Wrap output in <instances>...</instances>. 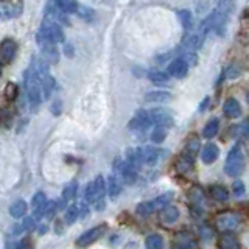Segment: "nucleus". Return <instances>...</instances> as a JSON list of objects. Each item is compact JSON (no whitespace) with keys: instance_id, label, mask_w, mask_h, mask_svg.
<instances>
[{"instance_id":"1","label":"nucleus","mask_w":249,"mask_h":249,"mask_svg":"<svg viewBox=\"0 0 249 249\" xmlns=\"http://www.w3.org/2000/svg\"><path fill=\"white\" fill-rule=\"evenodd\" d=\"M23 86H25V93H27L31 111H36L42 103L44 89H42V83L39 80L36 70L31 66L25 70V73H23Z\"/></svg>"},{"instance_id":"2","label":"nucleus","mask_w":249,"mask_h":249,"mask_svg":"<svg viewBox=\"0 0 249 249\" xmlns=\"http://www.w3.org/2000/svg\"><path fill=\"white\" fill-rule=\"evenodd\" d=\"M246 167V158L245 153L241 150L240 145H235L231 148V151L228 153V158H226V163H224V171L226 175L231 178H237L245 171Z\"/></svg>"},{"instance_id":"3","label":"nucleus","mask_w":249,"mask_h":249,"mask_svg":"<svg viewBox=\"0 0 249 249\" xmlns=\"http://www.w3.org/2000/svg\"><path fill=\"white\" fill-rule=\"evenodd\" d=\"M173 196H175L173 192H167V193H163V195H160V196L154 198L151 201L140 202V204L137 206V209H136V212L140 216H148V215H151L153 212H156V210H162L163 207L170 206V202L173 201Z\"/></svg>"},{"instance_id":"4","label":"nucleus","mask_w":249,"mask_h":249,"mask_svg":"<svg viewBox=\"0 0 249 249\" xmlns=\"http://www.w3.org/2000/svg\"><path fill=\"white\" fill-rule=\"evenodd\" d=\"M36 42L44 54V59L49 62V64H56L59 59V52L56 49V42L52 41L49 36H45L44 33H41V31H37Z\"/></svg>"},{"instance_id":"5","label":"nucleus","mask_w":249,"mask_h":249,"mask_svg":"<svg viewBox=\"0 0 249 249\" xmlns=\"http://www.w3.org/2000/svg\"><path fill=\"white\" fill-rule=\"evenodd\" d=\"M114 170L115 175L120 178V181H124L126 184H134L137 181V170L134 167H131L126 160L115 159L114 162Z\"/></svg>"},{"instance_id":"6","label":"nucleus","mask_w":249,"mask_h":249,"mask_svg":"<svg viewBox=\"0 0 249 249\" xmlns=\"http://www.w3.org/2000/svg\"><path fill=\"white\" fill-rule=\"evenodd\" d=\"M153 119L150 115V111H143V109H140L134 114V117L131 119L128 128L131 131H136V132H142V131H146L150 126H153Z\"/></svg>"},{"instance_id":"7","label":"nucleus","mask_w":249,"mask_h":249,"mask_svg":"<svg viewBox=\"0 0 249 249\" xmlns=\"http://www.w3.org/2000/svg\"><path fill=\"white\" fill-rule=\"evenodd\" d=\"M106 232V224H100V226H95V228H92L89 231H86L83 235L78 237L76 240V246L78 248H88L90 246L92 243H95L98 238L103 237V233Z\"/></svg>"},{"instance_id":"8","label":"nucleus","mask_w":249,"mask_h":249,"mask_svg":"<svg viewBox=\"0 0 249 249\" xmlns=\"http://www.w3.org/2000/svg\"><path fill=\"white\" fill-rule=\"evenodd\" d=\"M39 31L44 33L45 36H49L52 41H54L56 44L66 41V35H64V30H62V25H59V23L53 20H44Z\"/></svg>"},{"instance_id":"9","label":"nucleus","mask_w":249,"mask_h":249,"mask_svg":"<svg viewBox=\"0 0 249 249\" xmlns=\"http://www.w3.org/2000/svg\"><path fill=\"white\" fill-rule=\"evenodd\" d=\"M92 185H93V206L101 212V210H105V195H106V189H107L105 178L97 176L92 181Z\"/></svg>"},{"instance_id":"10","label":"nucleus","mask_w":249,"mask_h":249,"mask_svg":"<svg viewBox=\"0 0 249 249\" xmlns=\"http://www.w3.org/2000/svg\"><path fill=\"white\" fill-rule=\"evenodd\" d=\"M241 223V216L233 212H224L216 216V228L220 231H233Z\"/></svg>"},{"instance_id":"11","label":"nucleus","mask_w":249,"mask_h":249,"mask_svg":"<svg viewBox=\"0 0 249 249\" xmlns=\"http://www.w3.org/2000/svg\"><path fill=\"white\" fill-rule=\"evenodd\" d=\"M16 53H18V44L13 39H3L2 44H0V62H2V66L10 64L16 58Z\"/></svg>"},{"instance_id":"12","label":"nucleus","mask_w":249,"mask_h":249,"mask_svg":"<svg viewBox=\"0 0 249 249\" xmlns=\"http://www.w3.org/2000/svg\"><path fill=\"white\" fill-rule=\"evenodd\" d=\"M150 115H151L154 124H159V126H165V128L173 126V115H171V112L167 111L165 107L151 109Z\"/></svg>"},{"instance_id":"13","label":"nucleus","mask_w":249,"mask_h":249,"mask_svg":"<svg viewBox=\"0 0 249 249\" xmlns=\"http://www.w3.org/2000/svg\"><path fill=\"white\" fill-rule=\"evenodd\" d=\"M189 67H190L189 62L179 56L168 64V75L173 78H184L187 73H189Z\"/></svg>"},{"instance_id":"14","label":"nucleus","mask_w":249,"mask_h":249,"mask_svg":"<svg viewBox=\"0 0 249 249\" xmlns=\"http://www.w3.org/2000/svg\"><path fill=\"white\" fill-rule=\"evenodd\" d=\"M49 201H47V196L44 192H37L33 199H31V207H33V216L35 220H41V218L45 215V209Z\"/></svg>"},{"instance_id":"15","label":"nucleus","mask_w":249,"mask_h":249,"mask_svg":"<svg viewBox=\"0 0 249 249\" xmlns=\"http://www.w3.org/2000/svg\"><path fill=\"white\" fill-rule=\"evenodd\" d=\"M206 35L201 33V31H195V33H187V36L184 37V47L187 50H193L196 52L198 49H201L202 44H204Z\"/></svg>"},{"instance_id":"16","label":"nucleus","mask_w":249,"mask_h":249,"mask_svg":"<svg viewBox=\"0 0 249 249\" xmlns=\"http://www.w3.org/2000/svg\"><path fill=\"white\" fill-rule=\"evenodd\" d=\"M142 150V158H143V163L148 167H153L156 165L160 159H162V154L163 151L158 150V148H153V146H143L140 148Z\"/></svg>"},{"instance_id":"17","label":"nucleus","mask_w":249,"mask_h":249,"mask_svg":"<svg viewBox=\"0 0 249 249\" xmlns=\"http://www.w3.org/2000/svg\"><path fill=\"white\" fill-rule=\"evenodd\" d=\"M223 112L226 117H229V119H238L241 112H243V109H241V105L235 98H229V100H226V103L223 106Z\"/></svg>"},{"instance_id":"18","label":"nucleus","mask_w":249,"mask_h":249,"mask_svg":"<svg viewBox=\"0 0 249 249\" xmlns=\"http://www.w3.org/2000/svg\"><path fill=\"white\" fill-rule=\"evenodd\" d=\"M106 185H107V195H109V198H111V199H117V198H119V195L122 193V189H123L120 178L117 176V175H111V176L107 178Z\"/></svg>"},{"instance_id":"19","label":"nucleus","mask_w":249,"mask_h":249,"mask_svg":"<svg viewBox=\"0 0 249 249\" xmlns=\"http://www.w3.org/2000/svg\"><path fill=\"white\" fill-rule=\"evenodd\" d=\"M159 216H160V221H162L163 224H175V223L179 220V209L170 204V206L163 207V209L160 210Z\"/></svg>"},{"instance_id":"20","label":"nucleus","mask_w":249,"mask_h":249,"mask_svg":"<svg viewBox=\"0 0 249 249\" xmlns=\"http://www.w3.org/2000/svg\"><path fill=\"white\" fill-rule=\"evenodd\" d=\"M218 158H220V148H218L215 143H207L204 148H202L201 153V159L204 163H213Z\"/></svg>"},{"instance_id":"21","label":"nucleus","mask_w":249,"mask_h":249,"mask_svg":"<svg viewBox=\"0 0 249 249\" xmlns=\"http://www.w3.org/2000/svg\"><path fill=\"white\" fill-rule=\"evenodd\" d=\"M126 162L131 167H134L136 170H140V167L145 165L143 158H142V150H140V148H131V150H128Z\"/></svg>"},{"instance_id":"22","label":"nucleus","mask_w":249,"mask_h":249,"mask_svg":"<svg viewBox=\"0 0 249 249\" xmlns=\"http://www.w3.org/2000/svg\"><path fill=\"white\" fill-rule=\"evenodd\" d=\"M218 243H220V249H243L240 240L235 235H232V233H224V235H221Z\"/></svg>"},{"instance_id":"23","label":"nucleus","mask_w":249,"mask_h":249,"mask_svg":"<svg viewBox=\"0 0 249 249\" xmlns=\"http://www.w3.org/2000/svg\"><path fill=\"white\" fill-rule=\"evenodd\" d=\"M171 100V95L165 90H153L145 95V101L148 103H168Z\"/></svg>"},{"instance_id":"24","label":"nucleus","mask_w":249,"mask_h":249,"mask_svg":"<svg viewBox=\"0 0 249 249\" xmlns=\"http://www.w3.org/2000/svg\"><path fill=\"white\" fill-rule=\"evenodd\" d=\"M54 6H56L58 10H61L62 13H66V14L78 13V8H80V5H78L76 0H54Z\"/></svg>"},{"instance_id":"25","label":"nucleus","mask_w":249,"mask_h":249,"mask_svg":"<svg viewBox=\"0 0 249 249\" xmlns=\"http://www.w3.org/2000/svg\"><path fill=\"white\" fill-rule=\"evenodd\" d=\"M20 13H22V3L20 2H16V3H10V5H3L2 6V16H3V19L18 18Z\"/></svg>"},{"instance_id":"26","label":"nucleus","mask_w":249,"mask_h":249,"mask_svg":"<svg viewBox=\"0 0 249 249\" xmlns=\"http://www.w3.org/2000/svg\"><path fill=\"white\" fill-rule=\"evenodd\" d=\"M218 131H220V120H218V119H210L206 123L204 129H202V136H204L206 139H213L218 134Z\"/></svg>"},{"instance_id":"27","label":"nucleus","mask_w":249,"mask_h":249,"mask_svg":"<svg viewBox=\"0 0 249 249\" xmlns=\"http://www.w3.org/2000/svg\"><path fill=\"white\" fill-rule=\"evenodd\" d=\"M210 196H212L213 199H216V201H220V202H226L229 199V192H228L226 187L216 184V185L210 187Z\"/></svg>"},{"instance_id":"28","label":"nucleus","mask_w":249,"mask_h":249,"mask_svg":"<svg viewBox=\"0 0 249 249\" xmlns=\"http://www.w3.org/2000/svg\"><path fill=\"white\" fill-rule=\"evenodd\" d=\"M176 168L179 173H189V171L193 168V158H190V156H187V154H182L176 162Z\"/></svg>"},{"instance_id":"29","label":"nucleus","mask_w":249,"mask_h":249,"mask_svg":"<svg viewBox=\"0 0 249 249\" xmlns=\"http://www.w3.org/2000/svg\"><path fill=\"white\" fill-rule=\"evenodd\" d=\"M178 16H179V20H181L184 30L187 33H190L192 28H193V16L189 10H181L178 11Z\"/></svg>"},{"instance_id":"30","label":"nucleus","mask_w":249,"mask_h":249,"mask_svg":"<svg viewBox=\"0 0 249 249\" xmlns=\"http://www.w3.org/2000/svg\"><path fill=\"white\" fill-rule=\"evenodd\" d=\"M168 128L165 126H159V124H154V128L151 131V142L154 143H162L163 140L167 139V134H168Z\"/></svg>"},{"instance_id":"31","label":"nucleus","mask_w":249,"mask_h":249,"mask_svg":"<svg viewBox=\"0 0 249 249\" xmlns=\"http://www.w3.org/2000/svg\"><path fill=\"white\" fill-rule=\"evenodd\" d=\"M145 249H163V238L158 233H151L145 240Z\"/></svg>"},{"instance_id":"32","label":"nucleus","mask_w":249,"mask_h":249,"mask_svg":"<svg viewBox=\"0 0 249 249\" xmlns=\"http://www.w3.org/2000/svg\"><path fill=\"white\" fill-rule=\"evenodd\" d=\"M27 213V202L25 201H16L11 204L10 207V215L14 218H22L23 215Z\"/></svg>"},{"instance_id":"33","label":"nucleus","mask_w":249,"mask_h":249,"mask_svg":"<svg viewBox=\"0 0 249 249\" xmlns=\"http://www.w3.org/2000/svg\"><path fill=\"white\" fill-rule=\"evenodd\" d=\"M198 150H199V140H198V137L192 136L189 140H187V143H185V151H184V154L190 156V158L195 159V156L198 154Z\"/></svg>"},{"instance_id":"34","label":"nucleus","mask_w":249,"mask_h":249,"mask_svg":"<svg viewBox=\"0 0 249 249\" xmlns=\"http://www.w3.org/2000/svg\"><path fill=\"white\" fill-rule=\"evenodd\" d=\"M196 245H195V241L187 237V235H179L175 241V246L171 249H195Z\"/></svg>"},{"instance_id":"35","label":"nucleus","mask_w":249,"mask_h":249,"mask_svg":"<svg viewBox=\"0 0 249 249\" xmlns=\"http://www.w3.org/2000/svg\"><path fill=\"white\" fill-rule=\"evenodd\" d=\"M146 75L154 84H167L168 83V73L162 72V70H150Z\"/></svg>"},{"instance_id":"36","label":"nucleus","mask_w":249,"mask_h":249,"mask_svg":"<svg viewBox=\"0 0 249 249\" xmlns=\"http://www.w3.org/2000/svg\"><path fill=\"white\" fill-rule=\"evenodd\" d=\"M80 206H76V204H70L66 210V216H64V220H66V224H73L76 220H78V216H80Z\"/></svg>"},{"instance_id":"37","label":"nucleus","mask_w":249,"mask_h":249,"mask_svg":"<svg viewBox=\"0 0 249 249\" xmlns=\"http://www.w3.org/2000/svg\"><path fill=\"white\" fill-rule=\"evenodd\" d=\"M76 190H78V182H76V181L67 184V185L64 187V190H62V198H64L66 201L73 199V198H75V195H76Z\"/></svg>"},{"instance_id":"38","label":"nucleus","mask_w":249,"mask_h":249,"mask_svg":"<svg viewBox=\"0 0 249 249\" xmlns=\"http://www.w3.org/2000/svg\"><path fill=\"white\" fill-rule=\"evenodd\" d=\"M58 210H59L58 201H49V204H47V209H45V218L47 220H53V218L56 216Z\"/></svg>"},{"instance_id":"39","label":"nucleus","mask_w":249,"mask_h":249,"mask_svg":"<svg viewBox=\"0 0 249 249\" xmlns=\"http://www.w3.org/2000/svg\"><path fill=\"white\" fill-rule=\"evenodd\" d=\"M18 95H19L18 84H16V83H10V84L6 86V89H5V97H6V100L13 101V100L18 98Z\"/></svg>"},{"instance_id":"40","label":"nucleus","mask_w":249,"mask_h":249,"mask_svg":"<svg viewBox=\"0 0 249 249\" xmlns=\"http://www.w3.org/2000/svg\"><path fill=\"white\" fill-rule=\"evenodd\" d=\"M36 228V220H35V216H27V218H23V221L20 224V229L23 232H30V231H33Z\"/></svg>"},{"instance_id":"41","label":"nucleus","mask_w":249,"mask_h":249,"mask_svg":"<svg viewBox=\"0 0 249 249\" xmlns=\"http://www.w3.org/2000/svg\"><path fill=\"white\" fill-rule=\"evenodd\" d=\"M78 16H80L81 19H86V20H92L93 16H95V13H93V10H90V8L88 6H80L78 8Z\"/></svg>"},{"instance_id":"42","label":"nucleus","mask_w":249,"mask_h":249,"mask_svg":"<svg viewBox=\"0 0 249 249\" xmlns=\"http://www.w3.org/2000/svg\"><path fill=\"white\" fill-rule=\"evenodd\" d=\"M190 198L193 199L195 206H196V207H199V204L202 202V199H204V196H202V192H201L199 189H193V190L190 192Z\"/></svg>"},{"instance_id":"43","label":"nucleus","mask_w":249,"mask_h":249,"mask_svg":"<svg viewBox=\"0 0 249 249\" xmlns=\"http://www.w3.org/2000/svg\"><path fill=\"white\" fill-rule=\"evenodd\" d=\"M232 190H233V193L237 195V196H241V195H245L246 187H245V184L241 182V181H235V182H233V185H232Z\"/></svg>"},{"instance_id":"44","label":"nucleus","mask_w":249,"mask_h":249,"mask_svg":"<svg viewBox=\"0 0 249 249\" xmlns=\"http://www.w3.org/2000/svg\"><path fill=\"white\" fill-rule=\"evenodd\" d=\"M16 249H31V243H30V240H22L20 243L18 245V248Z\"/></svg>"},{"instance_id":"45","label":"nucleus","mask_w":249,"mask_h":249,"mask_svg":"<svg viewBox=\"0 0 249 249\" xmlns=\"http://www.w3.org/2000/svg\"><path fill=\"white\" fill-rule=\"evenodd\" d=\"M39 231H41V232H39V233H45V232H47V228H45V226H42V228L39 229Z\"/></svg>"},{"instance_id":"46","label":"nucleus","mask_w":249,"mask_h":249,"mask_svg":"<svg viewBox=\"0 0 249 249\" xmlns=\"http://www.w3.org/2000/svg\"><path fill=\"white\" fill-rule=\"evenodd\" d=\"M248 101H249V93H248Z\"/></svg>"}]
</instances>
